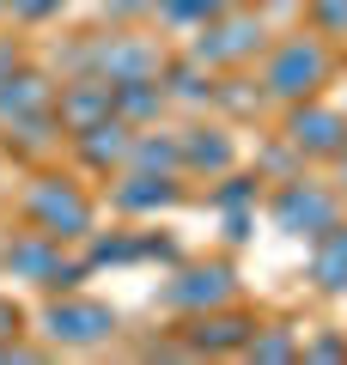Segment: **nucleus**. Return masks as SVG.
<instances>
[{"label": "nucleus", "mask_w": 347, "mask_h": 365, "mask_svg": "<svg viewBox=\"0 0 347 365\" xmlns=\"http://www.w3.org/2000/svg\"><path fill=\"white\" fill-rule=\"evenodd\" d=\"M19 213H25L31 232L55 237V244H86V237L98 232V201H91V189L79 177H67V170H37L31 189L19 195Z\"/></svg>", "instance_id": "nucleus-1"}, {"label": "nucleus", "mask_w": 347, "mask_h": 365, "mask_svg": "<svg viewBox=\"0 0 347 365\" xmlns=\"http://www.w3.org/2000/svg\"><path fill=\"white\" fill-rule=\"evenodd\" d=\"M329 73H335V55H329V37H317V31H293V37L262 49V91H268L274 104L323 98Z\"/></svg>", "instance_id": "nucleus-2"}, {"label": "nucleus", "mask_w": 347, "mask_h": 365, "mask_svg": "<svg viewBox=\"0 0 347 365\" xmlns=\"http://www.w3.org/2000/svg\"><path fill=\"white\" fill-rule=\"evenodd\" d=\"M37 329L49 347H67V353H91V347H110L122 317L110 311L104 299H86V292H43V311H37Z\"/></svg>", "instance_id": "nucleus-3"}, {"label": "nucleus", "mask_w": 347, "mask_h": 365, "mask_svg": "<svg viewBox=\"0 0 347 365\" xmlns=\"http://www.w3.org/2000/svg\"><path fill=\"white\" fill-rule=\"evenodd\" d=\"M262 49H268V25H262V13H250L244 0H238V6H226V13L195 25L189 61L207 67V73H226V67H250Z\"/></svg>", "instance_id": "nucleus-4"}, {"label": "nucleus", "mask_w": 347, "mask_h": 365, "mask_svg": "<svg viewBox=\"0 0 347 365\" xmlns=\"http://www.w3.org/2000/svg\"><path fill=\"white\" fill-rule=\"evenodd\" d=\"M0 262H6L13 280H31L37 292H67V287L86 280V262H74L67 244H55V237H43V232H19L13 244L0 250Z\"/></svg>", "instance_id": "nucleus-5"}, {"label": "nucleus", "mask_w": 347, "mask_h": 365, "mask_svg": "<svg viewBox=\"0 0 347 365\" xmlns=\"http://www.w3.org/2000/svg\"><path fill=\"white\" fill-rule=\"evenodd\" d=\"M268 213H274V225H281L286 237H317V232H329V225L341 220V195L323 189V182H311V177H293V182L274 189Z\"/></svg>", "instance_id": "nucleus-6"}, {"label": "nucleus", "mask_w": 347, "mask_h": 365, "mask_svg": "<svg viewBox=\"0 0 347 365\" xmlns=\"http://www.w3.org/2000/svg\"><path fill=\"white\" fill-rule=\"evenodd\" d=\"M159 299H165L171 311H183V317L219 311V304L238 299V274H231V262H189V268H177V274L165 280Z\"/></svg>", "instance_id": "nucleus-7"}, {"label": "nucleus", "mask_w": 347, "mask_h": 365, "mask_svg": "<svg viewBox=\"0 0 347 365\" xmlns=\"http://www.w3.org/2000/svg\"><path fill=\"white\" fill-rule=\"evenodd\" d=\"M86 67L91 79L104 86H122V79H165V49L146 37H104L86 49Z\"/></svg>", "instance_id": "nucleus-8"}, {"label": "nucleus", "mask_w": 347, "mask_h": 365, "mask_svg": "<svg viewBox=\"0 0 347 365\" xmlns=\"http://www.w3.org/2000/svg\"><path fill=\"white\" fill-rule=\"evenodd\" d=\"M286 146L305 158H335L347 146V116L323 98H305V104H286Z\"/></svg>", "instance_id": "nucleus-9"}, {"label": "nucleus", "mask_w": 347, "mask_h": 365, "mask_svg": "<svg viewBox=\"0 0 347 365\" xmlns=\"http://www.w3.org/2000/svg\"><path fill=\"white\" fill-rule=\"evenodd\" d=\"M250 329H256V317H244V311H231V304H219V311H195V317H183L177 341H183V353H238V347L250 341Z\"/></svg>", "instance_id": "nucleus-10"}, {"label": "nucleus", "mask_w": 347, "mask_h": 365, "mask_svg": "<svg viewBox=\"0 0 347 365\" xmlns=\"http://www.w3.org/2000/svg\"><path fill=\"white\" fill-rule=\"evenodd\" d=\"M110 201L122 213H165V207H177V201H183V182H177V170L122 165V170H116V182H110Z\"/></svg>", "instance_id": "nucleus-11"}, {"label": "nucleus", "mask_w": 347, "mask_h": 365, "mask_svg": "<svg viewBox=\"0 0 347 365\" xmlns=\"http://www.w3.org/2000/svg\"><path fill=\"white\" fill-rule=\"evenodd\" d=\"M74 140V153L86 158L91 170H122L129 165V146H134V122H122L110 110L104 122H91V128H79V134H67Z\"/></svg>", "instance_id": "nucleus-12"}, {"label": "nucleus", "mask_w": 347, "mask_h": 365, "mask_svg": "<svg viewBox=\"0 0 347 365\" xmlns=\"http://www.w3.org/2000/svg\"><path fill=\"white\" fill-rule=\"evenodd\" d=\"M110 86L104 79H74V86H55V122H61V134H79V128H91V122H104L110 116Z\"/></svg>", "instance_id": "nucleus-13"}, {"label": "nucleus", "mask_w": 347, "mask_h": 365, "mask_svg": "<svg viewBox=\"0 0 347 365\" xmlns=\"http://www.w3.org/2000/svg\"><path fill=\"white\" fill-rule=\"evenodd\" d=\"M37 110H55V86L31 67H13V73L0 79V122H25Z\"/></svg>", "instance_id": "nucleus-14"}, {"label": "nucleus", "mask_w": 347, "mask_h": 365, "mask_svg": "<svg viewBox=\"0 0 347 365\" xmlns=\"http://www.w3.org/2000/svg\"><path fill=\"white\" fill-rule=\"evenodd\" d=\"M311 280L323 292H347V225L341 220L311 237Z\"/></svg>", "instance_id": "nucleus-15"}, {"label": "nucleus", "mask_w": 347, "mask_h": 365, "mask_svg": "<svg viewBox=\"0 0 347 365\" xmlns=\"http://www.w3.org/2000/svg\"><path fill=\"white\" fill-rule=\"evenodd\" d=\"M177 165L183 170H231V140L219 128H183L177 134Z\"/></svg>", "instance_id": "nucleus-16"}, {"label": "nucleus", "mask_w": 347, "mask_h": 365, "mask_svg": "<svg viewBox=\"0 0 347 365\" xmlns=\"http://www.w3.org/2000/svg\"><path fill=\"white\" fill-rule=\"evenodd\" d=\"M238 353H244V359H262V365H286V359H298V335L281 329V323H256Z\"/></svg>", "instance_id": "nucleus-17"}, {"label": "nucleus", "mask_w": 347, "mask_h": 365, "mask_svg": "<svg viewBox=\"0 0 347 365\" xmlns=\"http://www.w3.org/2000/svg\"><path fill=\"white\" fill-rule=\"evenodd\" d=\"M226 6H238V0H159V13L171 19V25H201V19H213V13H226Z\"/></svg>", "instance_id": "nucleus-18"}, {"label": "nucleus", "mask_w": 347, "mask_h": 365, "mask_svg": "<svg viewBox=\"0 0 347 365\" xmlns=\"http://www.w3.org/2000/svg\"><path fill=\"white\" fill-rule=\"evenodd\" d=\"M311 31L317 37H347V0H311Z\"/></svg>", "instance_id": "nucleus-19"}, {"label": "nucleus", "mask_w": 347, "mask_h": 365, "mask_svg": "<svg viewBox=\"0 0 347 365\" xmlns=\"http://www.w3.org/2000/svg\"><path fill=\"white\" fill-rule=\"evenodd\" d=\"M61 0H6V13L13 19H25V25H37V19H49Z\"/></svg>", "instance_id": "nucleus-20"}, {"label": "nucleus", "mask_w": 347, "mask_h": 365, "mask_svg": "<svg viewBox=\"0 0 347 365\" xmlns=\"http://www.w3.org/2000/svg\"><path fill=\"white\" fill-rule=\"evenodd\" d=\"M298 359H347V341H298Z\"/></svg>", "instance_id": "nucleus-21"}, {"label": "nucleus", "mask_w": 347, "mask_h": 365, "mask_svg": "<svg viewBox=\"0 0 347 365\" xmlns=\"http://www.w3.org/2000/svg\"><path fill=\"white\" fill-rule=\"evenodd\" d=\"M19 335H25V311L13 299H0V341H19Z\"/></svg>", "instance_id": "nucleus-22"}, {"label": "nucleus", "mask_w": 347, "mask_h": 365, "mask_svg": "<svg viewBox=\"0 0 347 365\" xmlns=\"http://www.w3.org/2000/svg\"><path fill=\"white\" fill-rule=\"evenodd\" d=\"M13 67H19V43H13V37H0V79L13 73Z\"/></svg>", "instance_id": "nucleus-23"}, {"label": "nucleus", "mask_w": 347, "mask_h": 365, "mask_svg": "<svg viewBox=\"0 0 347 365\" xmlns=\"http://www.w3.org/2000/svg\"><path fill=\"white\" fill-rule=\"evenodd\" d=\"M0 13H6V0H0Z\"/></svg>", "instance_id": "nucleus-24"}]
</instances>
